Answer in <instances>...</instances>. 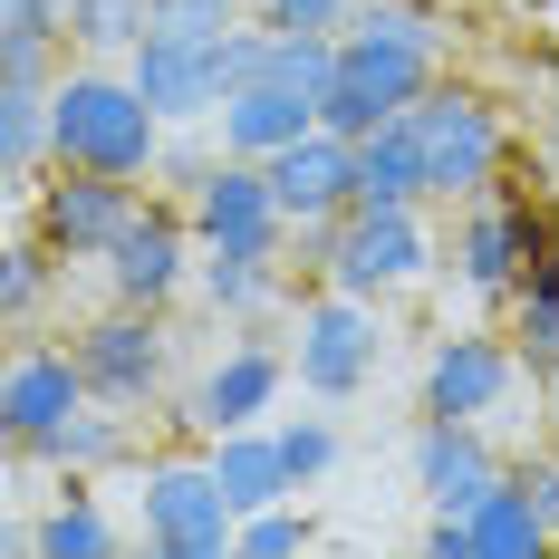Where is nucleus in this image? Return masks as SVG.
Masks as SVG:
<instances>
[{"instance_id": "aec40b11", "label": "nucleus", "mask_w": 559, "mask_h": 559, "mask_svg": "<svg viewBox=\"0 0 559 559\" xmlns=\"http://www.w3.org/2000/svg\"><path fill=\"white\" fill-rule=\"evenodd\" d=\"M213 473H223V492L241 511H271L299 492V473H289V444L261 435V425H241V435H213Z\"/></svg>"}, {"instance_id": "7c9ffc66", "label": "nucleus", "mask_w": 559, "mask_h": 559, "mask_svg": "<svg viewBox=\"0 0 559 559\" xmlns=\"http://www.w3.org/2000/svg\"><path fill=\"white\" fill-rule=\"evenodd\" d=\"M261 20L271 29H319V39H337L357 20V0H261Z\"/></svg>"}, {"instance_id": "412c9836", "label": "nucleus", "mask_w": 559, "mask_h": 559, "mask_svg": "<svg viewBox=\"0 0 559 559\" xmlns=\"http://www.w3.org/2000/svg\"><path fill=\"white\" fill-rule=\"evenodd\" d=\"M435 183H425V145H415V126L395 116L377 135H357V203H425Z\"/></svg>"}, {"instance_id": "ddd939ff", "label": "nucleus", "mask_w": 559, "mask_h": 559, "mask_svg": "<svg viewBox=\"0 0 559 559\" xmlns=\"http://www.w3.org/2000/svg\"><path fill=\"white\" fill-rule=\"evenodd\" d=\"M78 367H87V386L107 395V405H145L155 377H165V329L135 299H116V319L78 329Z\"/></svg>"}, {"instance_id": "473e14b6", "label": "nucleus", "mask_w": 559, "mask_h": 559, "mask_svg": "<svg viewBox=\"0 0 559 559\" xmlns=\"http://www.w3.org/2000/svg\"><path fill=\"white\" fill-rule=\"evenodd\" d=\"M231 10H241V0H165L155 20H213V29H231Z\"/></svg>"}, {"instance_id": "4468645a", "label": "nucleus", "mask_w": 559, "mask_h": 559, "mask_svg": "<svg viewBox=\"0 0 559 559\" xmlns=\"http://www.w3.org/2000/svg\"><path fill=\"white\" fill-rule=\"evenodd\" d=\"M415 483H425V502H435V511L463 521V511L502 483V463H492V444H483L473 415H425V435H415Z\"/></svg>"}, {"instance_id": "f257e3e1", "label": "nucleus", "mask_w": 559, "mask_h": 559, "mask_svg": "<svg viewBox=\"0 0 559 559\" xmlns=\"http://www.w3.org/2000/svg\"><path fill=\"white\" fill-rule=\"evenodd\" d=\"M165 145V116L145 107L135 78L107 68H68L49 87V155L58 165H97V174H145Z\"/></svg>"}, {"instance_id": "0eeeda50", "label": "nucleus", "mask_w": 559, "mask_h": 559, "mask_svg": "<svg viewBox=\"0 0 559 559\" xmlns=\"http://www.w3.org/2000/svg\"><path fill=\"white\" fill-rule=\"evenodd\" d=\"M425 261H435V241L415 223V203H357V213H337V231H329V280L357 289V299L425 280Z\"/></svg>"}, {"instance_id": "2eb2a0df", "label": "nucleus", "mask_w": 559, "mask_h": 559, "mask_svg": "<svg viewBox=\"0 0 559 559\" xmlns=\"http://www.w3.org/2000/svg\"><path fill=\"white\" fill-rule=\"evenodd\" d=\"M193 241H203V231L183 223V213H155V203H145V213H135V231L107 251V289H116V299H135V309L174 299V289H183V271H193Z\"/></svg>"}, {"instance_id": "c85d7f7f", "label": "nucleus", "mask_w": 559, "mask_h": 559, "mask_svg": "<svg viewBox=\"0 0 559 559\" xmlns=\"http://www.w3.org/2000/svg\"><path fill=\"white\" fill-rule=\"evenodd\" d=\"M39 261H49V241H20V251L0 261V309H10V329H20V319L39 309V289H49V271H39Z\"/></svg>"}, {"instance_id": "4be33fe9", "label": "nucleus", "mask_w": 559, "mask_h": 559, "mask_svg": "<svg viewBox=\"0 0 559 559\" xmlns=\"http://www.w3.org/2000/svg\"><path fill=\"white\" fill-rule=\"evenodd\" d=\"M29 550H39V559H107V550H116V531H107V511H97L78 483H68V492H58V511L29 531Z\"/></svg>"}, {"instance_id": "6e6552de", "label": "nucleus", "mask_w": 559, "mask_h": 559, "mask_svg": "<svg viewBox=\"0 0 559 559\" xmlns=\"http://www.w3.org/2000/svg\"><path fill=\"white\" fill-rule=\"evenodd\" d=\"M193 231H203V251H271L289 213H280V183L261 155H231V165L193 174Z\"/></svg>"}, {"instance_id": "cd10ccee", "label": "nucleus", "mask_w": 559, "mask_h": 559, "mask_svg": "<svg viewBox=\"0 0 559 559\" xmlns=\"http://www.w3.org/2000/svg\"><path fill=\"white\" fill-rule=\"evenodd\" d=\"M58 29H68V0H0V49L10 58H49Z\"/></svg>"}, {"instance_id": "a878e982", "label": "nucleus", "mask_w": 559, "mask_h": 559, "mask_svg": "<svg viewBox=\"0 0 559 559\" xmlns=\"http://www.w3.org/2000/svg\"><path fill=\"white\" fill-rule=\"evenodd\" d=\"M347 29H377V39H405V49H444V20L425 0H357Z\"/></svg>"}, {"instance_id": "39448f33", "label": "nucleus", "mask_w": 559, "mask_h": 559, "mask_svg": "<svg viewBox=\"0 0 559 559\" xmlns=\"http://www.w3.org/2000/svg\"><path fill=\"white\" fill-rule=\"evenodd\" d=\"M145 550L155 559H223L241 550V502L213 463H155L145 473Z\"/></svg>"}, {"instance_id": "f3484780", "label": "nucleus", "mask_w": 559, "mask_h": 559, "mask_svg": "<svg viewBox=\"0 0 559 559\" xmlns=\"http://www.w3.org/2000/svg\"><path fill=\"white\" fill-rule=\"evenodd\" d=\"M309 126H319V87H289V78H241L223 97V145L231 155H261V165L280 145H299Z\"/></svg>"}, {"instance_id": "dca6fc26", "label": "nucleus", "mask_w": 559, "mask_h": 559, "mask_svg": "<svg viewBox=\"0 0 559 559\" xmlns=\"http://www.w3.org/2000/svg\"><path fill=\"white\" fill-rule=\"evenodd\" d=\"M511 386H521V357H511L502 337H444L425 357V415H473L483 425Z\"/></svg>"}, {"instance_id": "f704fd0d", "label": "nucleus", "mask_w": 559, "mask_h": 559, "mask_svg": "<svg viewBox=\"0 0 559 559\" xmlns=\"http://www.w3.org/2000/svg\"><path fill=\"white\" fill-rule=\"evenodd\" d=\"M550 415H559V357H550Z\"/></svg>"}, {"instance_id": "72a5a7b5", "label": "nucleus", "mask_w": 559, "mask_h": 559, "mask_svg": "<svg viewBox=\"0 0 559 559\" xmlns=\"http://www.w3.org/2000/svg\"><path fill=\"white\" fill-rule=\"evenodd\" d=\"M521 483H531V502L550 511V531H559V463H531V473H521Z\"/></svg>"}, {"instance_id": "f8f14e48", "label": "nucleus", "mask_w": 559, "mask_h": 559, "mask_svg": "<svg viewBox=\"0 0 559 559\" xmlns=\"http://www.w3.org/2000/svg\"><path fill=\"white\" fill-rule=\"evenodd\" d=\"M87 395L97 386H87L78 347H20V357H10V386H0V435H10L20 453H39Z\"/></svg>"}, {"instance_id": "1a4fd4ad", "label": "nucleus", "mask_w": 559, "mask_h": 559, "mask_svg": "<svg viewBox=\"0 0 559 559\" xmlns=\"http://www.w3.org/2000/svg\"><path fill=\"white\" fill-rule=\"evenodd\" d=\"M289 367H299V386L309 395H357L377 377V309L357 299V289H337L319 309H299V347H289Z\"/></svg>"}, {"instance_id": "c756f323", "label": "nucleus", "mask_w": 559, "mask_h": 559, "mask_svg": "<svg viewBox=\"0 0 559 559\" xmlns=\"http://www.w3.org/2000/svg\"><path fill=\"white\" fill-rule=\"evenodd\" d=\"M241 550L251 559H289V550H309V521H299V511H241Z\"/></svg>"}, {"instance_id": "b1692460", "label": "nucleus", "mask_w": 559, "mask_h": 559, "mask_svg": "<svg viewBox=\"0 0 559 559\" xmlns=\"http://www.w3.org/2000/svg\"><path fill=\"white\" fill-rule=\"evenodd\" d=\"M155 10H165V0H68V39L116 58V49H135V39L155 29Z\"/></svg>"}, {"instance_id": "423d86ee", "label": "nucleus", "mask_w": 559, "mask_h": 559, "mask_svg": "<svg viewBox=\"0 0 559 559\" xmlns=\"http://www.w3.org/2000/svg\"><path fill=\"white\" fill-rule=\"evenodd\" d=\"M145 193L135 174H97V165H58V183H39V241L68 261H107L116 241L135 231Z\"/></svg>"}, {"instance_id": "2f4dec72", "label": "nucleus", "mask_w": 559, "mask_h": 559, "mask_svg": "<svg viewBox=\"0 0 559 559\" xmlns=\"http://www.w3.org/2000/svg\"><path fill=\"white\" fill-rule=\"evenodd\" d=\"M280 444H289V473H299V483H319V473L337 463V435H329V425H289Z\"/></svg>"}, {"instance_id": "bb28decb", "label": "nucleus", "mask_w": 559, "mask_h": 559, "mask_svg": "<svg viewBox=\"0 0 559 559\" xmlns=\"http://www.w3.org/2000/svg\"><path fill=\"white\" fill-rule=\"evenodd\" d=\"M511 299H521V337H531V357L550 367V357H559V261H540Z\"/></svg>"}, {"instance_id": "5701e85b", "label": "nucleus", "mask_w": 559, "mask_h": 559, "mask_svg": "<svg viewBox=\"0 0 559 559\" xmlns=\"http://www.w3.org/2000/svg\"><path fill=\"white\" fill-rule=\"evenodd\" d=\"M271 289H280L271 251H203V299H213V309L251 319V309H271Z\"/></svg>"}, {"instance_id": "393cba45", "label": "nucleus", "mask_w": 559, "mask_h": 559, "mask_svg": "<svg viewBox=\"0 0 559 559\" xmlns=\"http://www.w3.org/2000/svg\"><path fill=\"white\" fill-rule=\"evenodd\" d=\"M58 463V473H97V463H116V453H126V425H116V415H87V405H78V415H68V425H58L49 444H39Z\"/></svg>"}, {"instance_id": "6ab92c4d", "label": "nucleus", "mask_w": 559, "mask_h": 559, "mask_svg": "<svg viewBox=\"0 0 559 559\" xmlns=\"http://www.w3.org/2000/svg\"><path fill=\"white\" fill-rule=\"evenodd\" d=\"M463 540H473V559H531L540 540H559V531H550V511L531 502V483H521V473H502L483 502L463 511Z\"/></svg>"}, {"instance_id": "9b49d317", "label": "nucleus", "mask_w": 559, "mask_h": 559, "mask_svg": "<svg viewBox=\"0 0 559 559\" xmlns=\"http://www.w3.org/2000/svg\"><path fill=\"white\" fill-rule=\"evenodd\" d=\"M271 183H280V213H289L299 231H329L337 213H357V135L309 126L299 145L271 155Z\"/></svg>"}, {"instance_id": "20e7f679", "label": "nucleus", "mask_w": 559, "mask_h": 559, "mask_svg": "<svg viewBox=\"0 0 559 559\" xmlns=\"http://www.w3.org/2000/svg\"><path fill=\"white\" fill-rule=\"evenodd\" d=\"M405 126H415V145H425V183L435 193H492V174H502V116H492V97H473V87H425L415 107H405Z\"/></svg>"}, {"instance_id": "f03ea898", "label": "nucleus", "mask_w": 559, "mask_h": 559, "mask_svg": "<svg viewBox=\"0 0 559 559\" xmlns=\"http://www.w3.org/2000/svg\"><path fill=\"white\" fill-rule=\"evenodd\" d=\"M231 39H241V29H213V20H155V29L126 49V78L145 87L155 116H223V97L241 87Z\"/></svg>"}, {"instance_id": "9d476101", "label": "nucleus", "mask_w": 559, "mask_h": 559, "mask_svg": "<svg viewBox=\"0 0 559 559\" xmlns=\"http://www.w3.org/2000/svg\"><path fill=\"white\" fill-rule=\"evenodd\" d=\"M453 261H463V280H473L483 299H511L521 280L550 261V231L531 223L511 193H473V213H463V231H453Z\"/></svg>"}, {"instance_id": "7ed1b4c3", "label": "nucleus", "mask_w": 559, "mask_h": 559, "mask_svg": "<svg viewBox=\"0 0 559 559\" xmlns=\"http://www.w3.org/2000/svg\"><path fill=\"white\" fill-rule=\"evenodd\" d=\"M425 87H435V49H405V39H377V29H347L329 87H319V126H337V135H377V126H395Z\"/></svg>"}, {"instance_id": "a211bd4d", "label": "nucleus", "mask_w": 559, "mask_h": 559, "mask_svg": "<svg viewBox=\"0 0 559 559\" xmlns=\"http://www.w3.org/2000/svg\"><path fill=\"white\" fill-rule=\"evenodd\" d=\"M280 377H289V367H280L271 347H231L223 367L203 377V395H193V425H203V435H241V425H261L271 395H280Z\"/></svg>"}]
</instances>
